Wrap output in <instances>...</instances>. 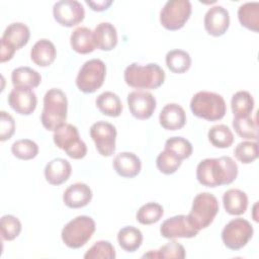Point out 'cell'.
Segmentation results:
<instances>
[{"mask_svg":"<svg viewBox=\"0 0 259 259\" xmlns=\"http://www.w3.org/2000/svg\"><path fill=\"white\" fill-rule=\"evenodd\" d=\"M238 176V165L229 156L206 158L196 167L197 181L207 187L231 184Z\"/></svg>","mask_w":259,"mask_h":259,"instance_id":"obj_1","label":"cell"},{"mask_svg":"<svg viewBox=\"0 0 259 259\" xmlns=\"http://www.w3.org/2000/svg\"><path fill=\"white\" fill-rule=\"evenodd\" d=\"M68 100L66 94L59 88L49 89L44 96V107L40 114L42 126L55 132L66 123Z\"/></svg>","mask_w":259,"mask_h":259,"instance_id":"obj_2","label":"cell"},{"mask_svg":"<svg viewBox=\"0 0 259 259\" xmlns=\"http://www.w3.org/2000/svg\"><path fill=\"white\" fill-rule=\"evenodd\" d=\"M125 83L136 89H157L165 81L164 70L156 63L140 65L133 63L124 70Z\"/></svg>","mask_w":259,"mask_h":259,"instance_id":"obj_3","label":"cell"},{"mask_svg":"<svg viewBox=\"0 0 259 259\" xmlns=\"http://www.w3.org/2000/svg\"><path fill=\"white\" fill-rule=\"evenodd\" d=\"M190 109L197 117L215 121L225 116L227 105L222 95L209 91H199L191 98Z\"/></svg>","mask_w":259,"mask_h":259,"instance_id":"obj_4","label":"cell"},{"mask_svg":"<svg viewBox=\"0 0 259 259\" xmlns=\"http://www.w3.org/2000/svg\"><path fill=\"white\" fill-rule=\"evenodd\" d=\"M95 229V222L91 217L78 215L65 225L61 232V238L67 247L78 249L91 239Z\"/></svg>","mask_w":259,"mask_h":259,"instance_id":"obj_5","label":"cell"},{"mask_svg":"<svg viewBox=\"0 0 259 259\" xmlns=\"http://www.w3.org/2000/svg\"><path fill=\"white\" fill-rule=\"evenodd\" d=\"M219 208V201L213 194L201 192L194 197L187 217L193 227L199 231L207 228L213 222Z\"/></svg>","mask_w":259,"mask_h":259,"instance_id":"obj_6","label":"cell"},{"mask_svg":"<svg viewBox=\"0 0 259 259\" xmlns=\"http://www.w3.org/2000/svg\"><path fill=\"white\" fill-rule=\"evenodd\" d=\"M55 145L72 159H82L87 154V146L79 136L78 128L71 123H64L54 132Z\"/></svg>","mask_w":259,"mask_h":259,"instance_id":"obj_7","label":"cell"},{"mask_svg":"<svg viewBox=\"0 0 259 259\" xmlns=\"http://www.w3.org/2000/svg\"><path fill=\"white\" fill-rule=\"evenodd\" d=\"M105 75L104 62L99 59H91L80 68L76 77V86L83 93H93L103 85Z\"/></svg>","mask_w":259,"mask_h":259,"instance_id":"obj_8","label":"cell"},{"mask_svg":"<svg viewBox=\"0 0 259 259\" xmlns=\"http://www.w3.org/2000/svg\"><path fill=\"white\" fill-rule=\"evenodd\" d=\"M30 31L26 24L13 22L9 24L1 37L0 62L4 63L11 60L15 51L23 48L29 40Z\"/></svg>","mask_w":259,"mask_h":259,"instance_id":"obj_9","label":"cell"},{"mask_svg":"<svg viewBox=\"0 0 259 259\" xmlns=\"http://www.w3.org/2000/svg\"><path fill=\"white\" fill-rule=\"evenodd\" d=\"M191 10L188 0H169L160 11V23L168 30H178L189 19Z\"/></svg>","mask_w":259,"mask_h":259,"instance_id":"obj_10","label":"cell"},{"mask_svg":"<svg viewBox=\"0 0 259 259\" xmlns=\"http://www.w3.org/2000/svg\"><path fill=\"white\" fill-rule=\"evenodd\" d=\"M253 233V227L247 220L237 218L225 226L222 231V240L228 249L237 251L247 245Z\"/></svg>","mask_w":259,"mask_h":259,"instance_id":"obj_11","label":"cell"},{"mask_svg":"<svg viewBox=\"0 0 259 259\" xmlns=\"http://www.w3.org/2000/svg\"><path fill=\"white\" fill-rule=\"evenodd\" d=\"M90 137L93 140L96 150L103 157H110L115 151L116 128L110 122L99 120L90 127Z\"/></svg>","mask_w":259,"mask_h":259,"instance_id":"obj_12","label":"cell"},{"mask_svg":"<svg viewBox=\"0 0 259 259\" xmlns=\"http://www.w3.org/2000/svg\"><path fill=\"white\" fill-rule=\"evenodd\" d=\"M53 15L60 25L72 27L83 21L85 10L79 1L61 0L54 4Z\"/></svg>","mask_w":259,"mask_h":259,"instance_id":"obj_13","label":"cell"},{"mask_svg":"<svg viewBox=\"0 0 259 259\" xmlns=\"http://www.w3.org/2000/svg\"><path fill=\"white\" fill-rule=\"evenodd\" d=\"M198 230L193 227L187 215L178 214L165 220L161 227L160 233L166 239L175 238H194Z\"/></svg>","mask_w":259,"mask_h":259,"instance_id":"obj_14","label":"cell"},{"mask_svg":"<svg viewBox=\"0 0 259 259\" xmlns=\"http://www.w3.org/2000/svg\"><path fill=\"white\" fill-rule=\"evenodd\" d=\"M130 112L137 119L150 118L157 106L154 95L147 91H133L126 97Z\"/></svg>","mask_w":259,"mask_h":259,"instance_id":"obj_15","label":"cell"},{"mask_svg":"<svg viewBox=\"0 0 259 259\" xmlns=\"http://www.w3.org/2000/svg\"><path fill=\"white\" fill-rule=\"evenodd\" d=\"M9 106L19 114H31L37 104L36 94L28 87H14L8 95Z\"/></svg>","mask_w":259,"mask_h":259,"instance_id":"obj_16","label":"cell"},{"mask_svg":"<svg viewBox=\"0 0 259 259\" xmlns=\"http://www.w3.org/2000/svg\"><path fill=\"white\" fill-rule=\"evenodd\" d=\"M203 24L207 33L212 36L225 34L230 26L229 11L221 5L210 7L204 15Z\"/></svg>","mask_w":259,"mask_h":259,"instance_id":"obj_17","label":"cell"},{"mask_svg":"<svg viewBox=\"0 0 259 259\" xmlns=\"http://www.w3.org/2000/svg\"><path fill=\"white\" fill-rule=\"evenodd\" d=\"M92 199L91 188L82 182L71 184L63 193V201L70 208L86 206Z\"/></svg>","mask_w":259,"mask_h":259,"instance_id":"obj_18","label":"cell"},{"mask_svg":"<svg viewBox=\"0 0 259 259\" xmlns=\"http://www.w3.org/2000/svg\"><path fill=\"white\" fill-rule=\"evenodd\" d=\"M159 121L163 128L177 131L185 125L186 113L179 104L168 103L162 108L159 114Z\"/></svg>","mask_w":259,"mask_h":259,"instance_id":"obj_19","label":"cell"},{"mask_svg":"<svg viewBox=\"0 0 259 259\" xmlns=\"http://www.w3.org/2000/svg\"><path fill=\"white\" fill-rule=\"evenodd\" d=\"M115 172L124 178H133L141 172L142 163L140 158L132 152H121L113 159Z\"/></svg>","mask_w":259,"mask_h":259,"instance_id":"obj_20","label":"cell"},{"mask_svg":"<svg viewBox=\"0 0 259 259\" xmlns=\"http://www.w3.org/2000/svg\"><path fill=\"white\" fill-rule=\"evenodd\" d=\"M71 173L72 166L70 162L63 158L53 159L45 167L46 180L52 185H61L66 182Z\"/></svg>","mask_w":259,"mask_h":259,"instance_id":"obj_21","label":"cell"},{"mask_svg":"<svg viewBox=\"0 0 259 259\" xmlns=\"http://www.w3.org/2000/svg\"><path fill=\"white\" fill-rule=\"evenodd\" d=\"M96 49L108 52L117 45V31L110 22H100L93 30Z\"/></svg>","mask_w":259,"mask_h":259,"instance_id":"obj_22","label":"cell"},{"mask_svg":"<svg viewBox=\"0 0 259 259\" xmlns=\"http://www.w3.org/2000/svg\"><path fill=\"white\" fill-rule=\"evenodd\" d=\"M57 50L55 45L47 39H38L30 50V59L31 61L39 67L50 66L56 59Z\"/></svg>","mask_w":259,"mask_h":259,"instance_id":"obj_23","label":"cell"},{"mask_svg":"<svg viewBox=\"0 0 259 259\" xmlns=\"http://www.w3.org/2000/svg\"><path fill=\"white\" fill-rule=\"evenodd\" d=\"M70 44L76 53L82 55L92 53L96 49L93 31L86 26H80L73 30L70 36Z\"/></svg>","mask_w":259,"mask_h":259,"instance_id":"obj_24","label":"cell"},{"mask_svg":"<svg viewBox=\"0 0 259 259\" xmlns=\"http://www.w3.org/2000/svg\"><path fill=\"white\" fill-rule=\"evenodd\" d=\"M223 204L225 210L232 215L243 214L248 206V196L240 189L231 188L223 195Z\"/></svg>","mask_w":259,"mask_h":259,"instance_id":"obj_25","label":"cell"},{"mask_svg":"<svg viewBox=\"0 0 259 259\" xmlns=\"http://www.w3.org/2000/svg\"><path fill=\"white\" fill-rule=\"evenodd\" d=\"M99 111L110 117H117L122 111V103L117 94L111 91H105L99 94L95 100Z\"/></svg>","mask_w":259,"mask_h":259,"instance_id":"obj_26","label":"cell"},{"mask_svg":"<svg viewBox=\"0 0 259 259\" xmlns=\"http://www.w3.org/2000/svg\"><path fill=\"white\" fill-rule=\"evenodd\" d=\"M238 19L242 26L257 32L259 30V2H246L238 9Z\"/></svg>","mask_w":259,"mask_h":259,"instance_id":"obj_27","label":"cell"},{"mask_svg":"<svg viewBox=\"0 0 259 259\" xmlns=\"http://www.w3.org/2000/svg\"><path fill=\"white\" fill-rule=\"evenodd\" d=\"M231 108L236 118L250 116L254 109L253 96L245 90L236 92L231 99Z\"/></svg>","mask_w":259,"mask_h":259,"instance_id":"obj_28","label":"cell"},{"mask_svg":"<svg viewBox=\"0 0 259 259\" xmlns=\"http://www.w3.org/2000/svg\"><path fill=\"white\" fill-rule=\"evenodd\" d=\"M11 81L14 87L35 88L41 82L39 73L29 67H18L12 71Z\"/></svg>","mask_w":259,"mask_h":259,"instance_id":"obj_29","label":"cell"},{"mask_svg":"<svg viewBox=\"0 0 259 259\" xmlns=\"http://www.w3.org/2000/svg\"><path fill=\"white\" fill-rule=\"evenodd\" d=\"M117 242L121 249L132 253L141 247L143 242V234L138 228L127 226L118 231Z\"/></svg>","mask_w":259,"mask_h":259,"instance_id":"obj_30","label":"cell"},{"mask_svg":"<svg viewBox=\"0 0 259 259\" xmlns=\"http://www.w3.org/2000/svg\"><path fill=\"white\" fill-rule=\"evenodd\" d=\"M166 65L168 69L176 74H182L189 70L191 66L190 55L183 50H171L166 54Z\"/></svg>","mask_w":259,"mask_h":259,"instance_id":"obj_31","label":"cell"},{"mask_svg":"<svg viewBox=\"0 0 259 259\" xmlns=\"http://www.w3.org/2000/svg\"><path fill=\"white\" fill-rule=\"evenodd\" d=\"M207 138L213 147L220 149L229 148L234 143V135L226 124L211 126L207 133Z\"/></svg>","mask_w":259,"mask_h":259,"instance_id":"obj_32","label":"cell"},{"mask_svg":"<svg viewBox=\"0 0 259 259\" xmlns=\"http://www.w3.org/2000/svg\"><path fill=\"white\" fill-rule=\"evenodd\" d=\"M185 249L177 241H170L160 247L159 250H150L143 255V258H185Z\"/></svg>","mask_w":259,"mask_h":259,"instance_id":"obj_33","label":"cell"},{"mask_svg":"<svg viewBox=\"0 0 259 259\" xmlns=\"http://www.w3.org/2000/svg\"><path fill=\"white\" fill-rule=\"evenodd\" d=\"M164 150L170 152L179 160L187 159L192 154L191 143L182 137H171L165 142Z\"/></svg>","mask_w":259,"mask_h":259,"instance_id":"obj_34","label":"cell"},{"mask_svg":"<svg viewBox=\"0 0 259 259\" xmlns=\"http://www.w3.org/2000/svg\"><path fill=\"white\" fill-rule=\"evenodd\" d=\"M164 214L163 206L157 202H148L142 205L136 214L137 221L142 225L157 223Z\"/></svg>","mask_w":259,"mask_h":259,"instance_id":"obj_35","label":"cell"},{"mask_svg":"<svg viewBox=\"0 0 259 259\" xmlns=\"http://www.w3.org/2000/svg\"><path fill=\"white\" fill-rule=\"evenodd\" d=\"M233 127L237 135L243 139L247 140H254L258 139L257 133V122L250 116L247 117H240L233 119Z\"/></svg>","mask_w":259,"mask_h":259,"instance_id":"obj_36","label":"cell"},{"mask_svg":"<svg viewBox=\"0 0 259 259\" xmlns=\"http://www.w3.org/2000/svg\"><path fill=\"white\" fill-rule=\"evenodd\" d=\"M11 152L20 160H31L37 156L38 146L32 140L21 139L12 144Z\"/></svg>","mask_w":259,"mask_h":259,"instance_id":"obj_37","label":"cell"},{"mask_svg":"<svg viewBox=\"0 0 259 259\" xmlns=\"http://www.w3.org/2000/svg\"><path fill=\"white\" fill-rule=\"evenodd\" d=\"M115 256L114 247L109 241L105 240L95 242L84 254L85 259H114Z\"/></svg>","mask_w":259,"mask_h":259,"instance_id":"obj_38","label":"cell"},{"mask_svg":"<svg viewBox=\"0 0 259 259\" xmlns=\"http://www.w3.org/2000/svg\"><path fill=\"white\" fill-rule=\"evenodd\" d=\"M234 155L238 161L243 164H250L258 158V144L257 142L244 141L239 143L235 150Z\"/></svg>","mask_w":259,"mask_h":259,"instance_id":"obj_39","label":"cell"},{"mask_svg":"<svg viewBox=\"0 0 259 259\" xmlns=\"http://www.w3.org/2000/svg\"><path fill=\"white\" fill-rule=\"evenodd\" d=\"M0 230L1 237L3 240L12 241L15 238H17L20 234L21 223L16 217L12 214H5L1 218Z\"/></svg>","mask_w":259,"mask_h":259,"instance_id":"obj_40","label":"cell"},{"mask_svg":"<svg viewBox=\"0 0 259 259\" xmlns=\"http://www.w3.org/2000/svg\"><path fill=\"white\" fill-rule=\"evenodd\" d=\"M182 161L175 157L170 152L164 150L161 152L156 159V166L160 172L166 175L175 173L181 166Z\"/></svg>","mask_w":259,"mask_h":259,"instance_id":"obj_41","label":"cell"},{"mask_svg":"<svg viewBox=\"0 0 259 259\" xmlns=\"http://www.w3.org/2000/svg\"><path fill=\"white\" fill-rule=\"evenodd\" d=\"M0 141L5 142L9 140L15 132V121L12 115L8 112L0 111Z\"/></svg>","mask_w":259,"mask_h":259,"instance_id":"obj_42","label":"cell"},{"mask_svg":"<svg viewBox=\"0 0 259 259\" xmlns=\"http://www.w3.org/2000/svg\"><path fill=\"white\" fill-rule=\"evenodd\" d=\"M85 3L88 6H90L92 10L100 12V11L106 10L112 4V1L111 0H101V1H88V0H86Z\"/></svg>","mask_w":259,"mask_h":259,"instance_id":"obj_43","label":"cell"}]
</instances>
